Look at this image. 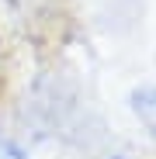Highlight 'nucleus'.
<instances>
[{"label": "nucleus", "instance_id": "f257e3e1", "mask_svg": "<svg viewBox=\"0 0 156 159\" xmlns=\"http://www.w3.org/2000/svg\"><path fill=\"white\" fill-rule=\"evenodd\" d=\"M132 111L142 121V128L156 139V87H139L132 93Z\"/></svg>", "mask_w": 156, "mask_h": 159}]
</instances>
